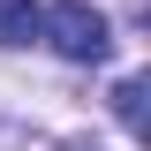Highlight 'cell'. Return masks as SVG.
I'll return each mask as SVG.
<instances>
[{"mask_svg": "<svg viewBox=\"0 0 151 151\" xmlns=\"http://www.w3.org/2000/svg\"><path fill=\"white\" fill-rule=\"evenodd\" d=\"M38 38H45L60 60H106V45H113L106 15H98L91 0H53V8H38Z\"/></svg>", "mask_w": 151, "mask_h": 151, "instance_id": "1", "label": "cell"}, {"mask_svg": "<svg viewBox=\"0 0 151 151\" xmlns=\"http://www.w3.org/2000/svg\"><path fill=\"white\" fill-rule=\"evenodd\" d=\"M144 91H151L144 76H129V83L113 91V113H121V129H129V136H144Z\"/></svg>", "mask_w": 151, "mask_h": 151, "instance_id": "3", "label": "cell"}, {"mask_svg": "<svg viewBox=\"0 0 151 151\" xmlns=\"http://www.w3.org/2000/svg\"><path fill=\"white\" fill-rule=\"evenodd\" d=\"M38 38V0H0V45H30Z\"/></svg>", "mask_w": 151, "mask_h": 151, "instance_id": "2", "label": "cell"}]
</instances>
